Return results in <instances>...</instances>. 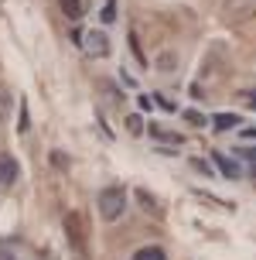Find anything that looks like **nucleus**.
<instances>
[{
	"mask_svg": "<svg viewBox=\"0 0 256 260\" xmlns=\"http://www.w3.org/2000/svg\"><path fill=\"white\" fill-rule=\"evenodd\" d=\"M96 206H99V216L106 222H116L120 216H123V209H127V192H123L120 185H109V188H102V192H99Z\"/></svg>",
	"mask_w": 256,
	"mask_h": 260,
	"instance_id": "obj_1",
	"label": "nucleus"
},
{
	"mask_svg": "<svg viewBox=\"0 0 256 260\" xmlns=\"http://www.w3.org/2000/svg\"><path fill=\"white\" fill-rule=\"evenodd\" d=\"M79 48L86 58H102V55H109V38H106V31H82Z\"/></svg>",
	"mask_w": 256,
	"mask_h": 260,
	"instance_id": "obj_2",
	"label": "nucleus"
},
{
	"mask_svg": "<svg viewBox=\"0 0 256 260\" xmlns=\"http://www.w3.org/2000/svg\"><path fill=\"white\" fill-rule=\"evenodd\" d=\"M65 233H68V247H72L76 260H89V253H86V233H82L79 216H65Z\"/></svg>",
	"mask_w": 256,
	"mask_h": 260,
	"instance_id": "obj_3",
	"label": "nucleus"
},
{
	"mask_svg": "<svg viewBox=\"0 0 256 260\" xmlns=\"http://www.w3.org/2000/svg\"><path fill=\"white\" fill-rule=\"evenodd\" d=\"M17 175H21L17 161H14L11 154H0V185H14V182H17Z\"/></svg>",
	"mask_w": 256,
	"mask_h": 260,
	"instance_id": "obj_4",
	"label": "nucleus"
},
{
	"mask_svg": "<svg viewBox=\"0 0 256 260\" xmlns=\"http://www.w3.org/2000/svg\"><path fill=\"white\" fill-rule=\"evenodd\" d=\"M212 161L222 168V175H226V178H239V175H243V168H239L236 161H229L226 154H212Z\"/></svg>",
	"mask_w": 256,
	"mask_h": 260,
	"instance_id": "obj_5",
	"label": "nucleus"
},
{
	"mask_svg": "<svg viewBox=\"0 0 256 260\" xmlns=\"http://www.w3.org/2000/svg\"><path fill=\"white\" fill-rule=\"evenodd\" d=\"M133 195H137V202L143 206V212H151V216H161V202H157V199H154L151 192H143V188H137Z\"/></svg>",
	"mask_w": 256,
	"mask_h": 260,
	"instance_id": "obj_6",
	"label": "nucleus"
},
{
	"mask_svg": "<svg viewBox=\"0 0 256 260\" xmlns=\"http://www.w3.org/2000/svg\"><path fill=\"white\" fill-rule=\"evenodd\" d=\"M62 4V14L65 17H72V21H79L82 17V0H58Z\"/></svg>",
	"mask_w": 256,
	"mask_h": 260,
	"instance_id": "obj_7",
	"label": "nucleus"
},
{
	"mask_svg": "<svg viewBox=\"0 0 256 260\" xmlns=\"http://www.w3.org/2000/svg\"><path fill=\"white\" fill-rule=\"evenodd\" d=\"M133 260H167V257H164L161 247H140L137 253H133Z\"/></svg>",
	"mask_w": 256,
	"mask_h": 260,
	"instance_id": "obj_8",
	"label": "nucleus"
},
{
	"mask_svg": "<svg viewBox=\"0 0 256 260\" xmlns=\"http://www.w3.org/2000/svg\"><path fill=\"white\" fill-rule=\"evenodd\" d=\"M151 134H154V141H164V144H181V137H178V134H171V130H161L157 123L151 127Z\"/></svg>",
	"mask_w": 256,
	"mask_h": 260,
	"instance_id": "obj_9",
	"label": "nucleus"
},
{
	"mask_svg": "<svg viewBox=\"0 0 256 260\" xmlns=\"http://www.w3.org/2000/svg\"><path fill=\"white\" fill-rule=\"evenodd\" d=\"M236 123H239V120L232 117V113H218V117H215V127H218V130H232Z\"/></svg>",
	"mask_w": 256,
	"mask_h": 260,
	"instance_id": "obj_10",
	"label": "nucleus"
},
{
	"mask_svg": "<svg viewBox=\"0 0 256 260\" xmlns=\"http://www.w3.org/2000/svg\"><path fill=\"white\" fill-rule=\"evenodd\" d=\"M127 127H130V134H140V130H143V120H140V117H130Z\"/></svg>",
	"mask_w": 256,
	"mask_h": 260,
	"instance_id": "obj_11",
	"label": "nucleus"
},
{
	"mask_svg": "<svg viewBox=\"0 0 256 260\" xmlns=\"http://www.w3.org/2000/svg\"><path fill=\"white\" fill-rule=\"evenodd\" d=\"M7 110H11V100H7V92L0 89V120L7 117Z\"/></svg>",
	"mask_w": 256,
	"mask_h": 260,
	"instance_id": "obj_12",
	"label": "nucleus"
},
{
	"mask_svg": "<svg viewBox=\"0 0 256 260\" xmlns=\"http://www.w3.org/2000/svg\"><path fill=\"white\" fill-rule=\"evenodd\" d=\"M116 0H109V4H106V11H102V21H113V17H116Z\"/></svg>",
	"mask_w": 256,
	"mask_h": 260,
	"instance_id": "obj_13",
	"label": "nucleus"
},
{
	"mask_svg": "<svg viewBox=\"0 0 256 260\" xmlns=\"http://www.w3.org/2000/svg\"><path fill=\"white\" fill-rule=\"evenodd\" d=\"M17 130H21V134L27 130V110H24V100H21V123H17Z\"/></svg>",
	"mask_w": 256,
	"mask_h": 260,
	"instance_id": "obj_14",
	"label": "nucleus"
},
{
	"mask_svg": "<svg viewBox=\"0 0 256 260\" xmlns=\"http://www.w3.org/2000/svg\"><path fill=\"white\" fill-rule=\"evenodd\" d=\"M185 117L192 120V123H205V120H202V113H195V110H188V113H185Z\"/></svg>",
	"mask_w": 256,
	"mask_h": 260,
	"instance_id": "obj_15",
	"label": "nucleus"
},
{
	"mask_svg": "<svg viewBox=\"0 0 256 260\" xmlns=\"http://www.w3.org/2000/svg\"><path fill=\"white\" fill-rule=\"evenodd\" d=\"M246 103H249V106L256 110V89H253V92H246Z\"/></svg>",
	"mask_w": 256,
	"mask_h": 260,
	"instance_id": "obj_16",
	"label": "nucleus"
},
{
	"mask_svg": "<svg viewBox=\"0 0 256 260\" xmlns=\"http://www.w3.org/2000/svg\"><path fill=\"white\" fill-rule=\"evenodd\" d=\"M239 154H246V157H253V161H256V147H243Z\"/></svg>",
	"mask_w": 256,
	"mask_h": 260,
	"instance_id": "obj_17",
	"label": "nucleus"
},
{
	"mask_svg": "<svg viewBox=\"0 0 256 260\" xmlns=\"http://www.w3.org/2000/svg\"><path fill=\"white\" fill-rule=\"evenodd\" d=\"M243 137L246 141H256V130H243Z\"/></svg>",
	"mask_w": 256,
	"mask_h": 260,
	"instance_id": "obj_18",
	"label": "nucleus"
},
{
	"mask_svg": "<svg viewBox=\"0 0 256 260\" xmlns=\"http://www.w3.org/2000/svg\"><path fill=\"white\" fill-rule=\"evenodd\" d=\"M226 4H229V7H236V4H246V0H226Z\"/></svg>",
	"mask_w": 256,
	"mask_h": 260,
	"instance_id": "obj_19",
	"label": "nucleus"
}]
</instances>
